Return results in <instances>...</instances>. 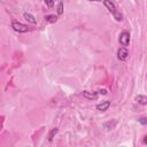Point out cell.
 I'll return each instance as SVG.
<instances>
[{
    "label": "cell",
    "mask_w": 147,
    "mask_h": 147,
    "mask_svg": "<svg viewBox=\"0 0 147 147\" xmlns=\"http://www.w3.org/2000/svg\"><path fill=\"white\" fill-rule=\"evenodd\" d=\"M12 28H13L14 31H16L19 33H24V32L29 31L28 25H25V24H23V23H21L19 21H13L12 22Z\"/></svg>",
    "instance_id": "obj_1"
},
{
    "label": "cell",
    "mask_w": 147,
    "mask_h": 147,
    "mask_svg": "<svg viewBox=\"0 0 147 147\" xmlns=\"http://www.w3.org/2000/svg\"><path fill=\"white\" fill-rule=\"evenodd\" d=\"M118 41L122 45V47H125L126 48L129 46V44H130V33L126 32V31H123L120 35V37H118Z\"/></svg>",
    "instance_id": "obj_2"
},
{
    "label": "cell",
    "mask_w": 147,
    "mask_h": 147,
    "mask_svg": "<svg viewBox=\"0 0 147 147\" xmlns=\"http://www.w3.org/2000/svg\"><path fill=\"white\" fill-rule=\"evenodd\" d=\"M117 57H118V60H121V61L128 60V57H129V51H128V48L121 47V48L117 51Z\"/></svg>",
    "instance_id": "obj_3"
},
{
    "label": "cell",
    "mask_w": 147,
    "mask_h": 147,
    "mask_svg": "<svg viewBox=\"0 0 147 147\" xmlns=\"http://www.w3.org/2000/svg\"><path fill=\"white\" fill-rule=\"evenodd\" d=\"M104 5L107 7V9H108L113 15L117 12V9H116V7H115V4H114L113 1H108V0H106V1H104Z\"/></svg>",
    "instance_id": "obj_4"
},
{
    "label": "cell",
    "mask_w": 147,
    "mask_h": 147,
    "mask_svg": "<svg viewBox=\"0 0 147 147\" xmlns=\"http://www.w3.org/2000/svg\"><path fill=\"white\" fill-rule=\"evenodd\" d=\"M98 92H89V91H84L83 92V97L88 100H96L98 98Z\"/></svg>",
    "instance_id": "obj_5"
},
{
    "label": "cell",
    "mask_w": 147,
    "mask_h": 147,
    "mask_svg": "<svg viewBox=\"0 0 147 147\" xmlns=\"http://www.w3.org/2000/svg\"><path fill=\"white\" fill-rule=\"evenodd\" d=\"M109 107H110V101H102L101 104L97 105L96 108H97L98 110H100V112H106Z\"/></svg>",
    "instance_id": "obj_6"
},
{
    "label": "cell",
    "mask_w": 147,
    "mask_h": 147,
    "mask_svg": "<svg viewBox=\"0 0 147 147\" xmlns=\"http://www.w3.org/2000/svg\"><path fill=\"white\" fill-rule=\"evenodd\" d=\"M23 16H24V19H25L28 22H30V23H32V24H36V23H37V20L35 19V16L31 15V14H29V13H24Z\"/></svg>",
    "instance_id": "obj_7"
},
{
    "label": "cell",
    "mask_w": 147,
    "mask_h": 147,
    "mask_svg": "<svg viewBox=\"0 0 147 147\" xmlns=\"http://www.w3.org/2000/svg\"><path fill=\"white\" fill-rule=\"evenodd\" d=\"M136 101H137L138 104H140V105H147V97L139 94V96L136 97Z\"/></svg>",
    "instance_id": "obj_8"
},
{
    "label": "cell",
    "mask_w": 147,
    "mask_h": 147,
    "mask_svg": "<svg viewBox=\"0 0 147 147\" xmlns=\"http://www.w3.org/2000/svg\"><path fill=\"white\" fill-rule=\"evenodd\" d=\"M45 21L49 22V23H55L57 21V16L56 15H46L45 16Z\"/></svg>",
    "instance_id": "obj_9"
},
{
    "label": "cell",
    "mask_w": 147,
    "mask_h": 147,
    "mask_svg": "<svg viewBox=\"0 0 147 147\" xmlns=\"http://www.w3.org/2000/svg\"><path fill=\"white\" fill-rule=\"evenodd\" d=\"M56 13H57V15H62V14H63V3H62V1H60V3L57 4Z\"/></svg>",
    "instance_id": "obj_10"
},
{
    "label": "cell",
    "mask_w": 147,
    "mask_h": 147,
    "mask_svg": "<svg viewBox=\"0 0 147 147\" xmlns=\"http://www.w3.org/2000/svg\"><path fill=\"white\" fill-rule=\"evenodd\" d=\"M57 131H59V129H57V128L52 129V131H51V132H49V134H48V140H49V141H52V140H53V137L57 133Z\"/></svg>",
    "instance_id": "obj_11"
},
{
    "label": "cell",
    "mask_w": 147,
    "mask_h": 147,
    "mask_svg": "<svg viewBox=\"0 0 147 147\" xmlns=\"http://www.w3.org/2000/svg\"><path fill=\"white\" fill-rule=\"evenodd\" d=\"M116 124H117V122H116V121H115L113 124H110V122H108V123H106V124H105V128H106L107 130H112V129H114V126H115Z\"/></svg>",
    "instance_id": "obj_12"
},
{
    "label": "cell",
    "mask_w": 147,
    "mask_h": 147,
    "mask_svg": "<svg viewBox=\"0 0 147 147\" xmlns=\"http://www.w3.org/2000/svg\"><path fill=\"white\" fill-rule=\"evenodd\" d=\"M114 17H115V20H116V21H122V20H123V15H122L118 11L114 14Z\"/></svg>",
    "instance_id": "obj_13"
},
{
    "label": "cell",
    "mask_w": 147,
    "mask_h": 147,
    "mask_svg": "<svg viewBox=\"0 0 147 147\" xmlns=\"http://www.w3.org/2000/svg\"><path fill=\"white\" fill-rule=\"evenodd\" d=\"M139 123L141 124V125H147V116H144V117H140L139 120Z\"/></svg>",
    "instance_id": "obj_14"
},
{
    "label": "cell",
    "mask_w": 147,
    "mask_h": 147,
    "mask_svg": "<svg viewBox=\"0 0 147 147\" xmlns=\"http://www.w3.org/2000/svg\"><path fill=\"white\" fill-rule=\"evenodd\" d=\"M98 93H99V94H102V96H106L108 92H107V90L102 89V90H99V91H98Z\"/></svg>",
    "instance_id": "obj_15"
},
{
    "label": "cell",
    "mask_w": 147,
    "mask_h": 147,
    "mask_svg": "<svg viewBox=\"0 0 147 147\" xmlns=\"http://www.w3.org/2000/svg\"><path fill=\"white\" fill-rule=\"evenodd\" d=\"M45 4H46L48 7H52V6L54 5V3H53V1H45Z\"/></svg>",
    "instance_id": "obj_16"
},
{
    "label": "cell",
    "mask_w": 147,
    "mask_h": 147,
    "mask_svg": "<svg viewBox=\"0 0 147 147\" xmlns=\"http://www.w3.org/2000/svg\"><path fill=\"white\" fill-rule=\"evenodd\" d=\"M144 142H145V144H147V136H145V138H144Z\"/></svg>",
    "instance_id": "obj_17"
},
{
    "label": "cell",
    "mask_w": 147,
    "mask_h": 147,
    "mask_svg": "<svg viewBox=\"0 0 147 147\" xmlns=\"http://www.w3.org/2000/svg\"><path fill=\"white\" fill-rule=\"evenodd\" d=\"M146 89H147V75H146Z\"/></svg>",
    "instance_id": "obj_18"
}]
</instances>
